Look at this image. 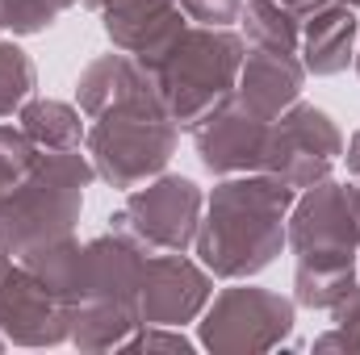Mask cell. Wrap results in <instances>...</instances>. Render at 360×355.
Instances as JSON below:
<instances>
[{
	"label": "cell",
	"instance_id": "6da1fadb",
	"mask_svg": "<svg viewBox=\"0 0 360 355\" xmlns=\"http://www.w3.org/2000/svg\"><path fill=\"white\" fill-rule=\"evenodd\" d=\"M76 105L89 117L84 151L109 188L130 192L168 168L180 126L134 55L113 51L92 59L76 84Z\"/></svg>",
	"mask_w": 360,
	"mask_h": 355
},
{
	"label": "cell",
	"instance_id": "7a4b0ae2",
	"mask_svg": "<svg viewBox=\"0 0 360 355\" xmlns=\"http://www.w3.org/2000/svg\"><path fill=\"white\" fill-rule=\"evenodd\" d=\"M293 188L269 172L226 176L205 201V217L197 226V255L205 272L243 280L256 276L281 255L285 222L293 209Z\"/></svg>",
	"mask_w": 360,
	"mask_h": 355
},
{
	"label": "cell",
	"instance_id": "3957f363",
	"mask_svg": "<svg viewBox=\"0 0 360 355\" xmlns=\"http://www.w3.org/2000/svg\"><path fill=\"white\" fill-rule=\"evenodd\" d=\"M285 243L297 255V301L310 309H335L352 284L360 267V222L352 205V184L340 180H319L293 196L289 222H285Z\"/></svg>",
	"mask_w": 360,
	"mask_h": 355
},
{
	"label": "cell",
	"instance_id": "277c9868",
	"mask_svg": "<svg viewBox=\"0 0 360 355\" xmlns=\"http://www.w3.org/2000/svg\"><path fill=\"white\" fill-rule=\"evenodd\" d=\"M243 55H248V42L239 34L184 21L164 46H155L151 55H139V67L151 76L168 117L193 134L218 105L235 96Z\"/></svg>",
	"mask_w": 360,
	"mask_h": 355
},
{
	"label": "cell",
	"instance_id": "5b68a950",
	"mask_svg": "<svg viewBox=\"0 0 360 355\" xmlns=\"http://www.w3.org/2000/svg\"><path fill=\"white\" fill-rule=\"evenodd\" d=\"M92 180L96 168L89 155L42 151L34 172L0 201V255L30 260L34 251L72 239Z\"/></svg>",
	"mask_w": 360,
	"mask_h": 355
},
{
	"label": "cell",
	"instance_id": "8992f818",
	"mask_svg": "<svg viewBox=\"0 0 360 355\" xmlns=\"http://www.w3.org/2000/svg\"><path fill=\"white\" fill-rule=\"evenodd\" d=\"M147 247H139L130 234L109 230L84 243V276L72 305V343L76 347H122L126 335L143 326L139 318V288H143V264Z\"/></svg>",
	"mask_w": 360,
	"mask_h": 355
},
{
	"label": "cell",
	"instance_id": "52a82bcc",
	"mask_svg": "<svg viewBox=\"0 0 360 355\" xmlns=\"http://www.w3.org/2000/svg\"><path fill=\"white\" fill-rule=\"evenodd\" d=\"M205 196L188 176H155L126 192V205L109 217V230L130 234L147 251H184L197 243Z\"/></svg>",
	"mask_w": 360,
	"mask_h": 355
},
{
	"label": "cell",
	"instance_id": "ba28073f",
	"mask_svg": "<svg viewBox=\"0 0 360 355\" xmlns=\"http://www.w3.org/2000/svg\"><path fill=\"white\" fill-rule=\"evenodd\" d=\"M340 155H344L340 126L323 109L293 100L281 117L269 121L260 172L285 180L293 192H302V188H310V184L331 176V168L340 163Z\"/></svg>",
	"mask_w": 360,
	"mask_h": 355
},
{
	"label": "cell",
	"instance_id": "9c48e42d",
	"mask_svg": "<svg viewBox=\"0 0 360 355\" xmlns=\"http://www.w3.org/2000/svg\"><path fill=\"white\" fill-rule=\"evenodd\" d=\"M293 330V301L256 288V284H239L214 297V305L205 309L201 322V343L210 351H269L285 335Z\"/></svg>",
	"mask_w": 360,
	"mask_h": 355
},
{
	"label": "cell",
	"instance_id": "30bf717a",
	"mask_svg": "<svg viewBox=\"0 0 360 355\" xmlns=\"http://www.w3.org/2000/svg\"><path fill=\"white\" fill-rule=\"evenodd\" d=\"M0 335L21 347H55L72 339V314L21 264L0 255Z\"/></svg>",
	"mask_w": 360,
	"mask_h": 355
},
{
	"label": "cell",
	"instance_id": "8fae6325",
	"mask_svg": "<svg viewBox=\"0 0 360 355\" xmlns=\"http://www.w3.org/2000/svg\"><path fill=\"white\" fill-rule=\"evenodd\" d=\"M210 272L184 260V251H160L143 264L139 288V318L143 326H184L210 305Z\"/></svg>",
	"mask_w": 360,
	"mask_h": 355
},
{
	"label": "cell",
	"instance_id": "7c38bea8",
	"mask_svg": "<svg viewBox=\"0 0 360 355\" xmlns=\"http://www.w3.org/2000/svg\"><path fill=\"white\" fill-rule=\"evenodd\" d=\"M264 138H269V121L256 117V113H248L235 96L226 105H218L193 130L197 155H201L205 172H214V176L260 172V163H264Z\"/></svg>",
	"mask_w": 360,
	"mask_h": 355
},
{
	"label": "cell",
	"instance_id": "4fadbf2b",
	"mask_svg": "<svg viewBox=\"0 0 360 355\" xmlns=\"http://www.w3.org/2000/svg\"><path fill=\"white\" fill-rule=\"evenodd\" d=\"M306 84V67L297 55H285V51H264V46H252L243 55V67H239V84H235V100L256 113V117H281Z\"/></svg>",
	"mask_w": 360,
	"mask_h": 355
},
{
	"label": "cell",
	"instance_id": "5bb4252c",
	"mask_svg": "<svg viewBox=\"0 0 360 355\" xmlns=\"http://www.w3.org/2000/svg\"><path fill=\"white\" fill-rule=\"evenodd\" d=\"M356 38H360V17L356 8L327 0L314 13L302 17V67L306 76H340L356 59Z\"/></svg>",
	"mask_w": 360,
	"mask_h": 355
},
{
	"label": "cell",
	"instance_id": "9a60e30c",
	"mask_svg": "<svg viewBox=\"0 0 360 355\" xmlns=\"http://www.w3.org/2000/svg\"><path fill=\"white\" fill-rule=\"evenodd\" d=\"M184 21L188 17H184L180 0H109L101 8V25H105L113 51H126L134 59L164 46Z\"/></svg>",
	"mask_w": 360,
	"mask_h": 355
},
{
	"label": "cell",
	"instance_id": "2e32d148",
	"mask_svg": "<svg viewBox=\"0 0 360 355\" xmlns=\"http://www.w3.org/2000/svg\"><path fill=\"white\" fill-rule=\"evenodd\" d=\"M17 121L38 151H80L84 134H89L80 105H63V100H46V96H30L17 113Z\"/></svg>",
	"mask_w": 360,
	"mask_h": 355
},
{
	"label": "cell",
	"instance_id": "e0dca14e",
	"mask_svg": "<svg viewBox=\"0 0 360 355\" xmlns=\"http://www.w3.org/2000/svg\"><path fill=\"white\" fill-rule=\"evenodd\" d=\"M239 21H243V34L252 46L285 51V55H297V46H302V17L276 0H243Z\"/></svg>",
	"mask_w": 360,
	"mask_h": 355
},
{
	"label": "cell",
	"instance_id": "ac0fdd59",
	"mask_svg": "<svg viewBox=\"0 0 360 355\" xmlns=\"http://www.w3.org/2000/svg\"><path fill=\"white\" fill-rule=\"evenodd\" d=\"M38 88V67L17 42H0V117L21 113V105Z\"/></svg>",
	"mask_w": 360,
	"mask_h": 355
},
{
	"label": "cell",
	"instance_id": "d6986e66",
	"mask_svg": "<svg viewBox=\"0 0 360 355\" xmlns=\"http://www.w3.org/2000/svg\"><path fill=\"white\" fill-rule=\"evenodd\" d=\"M42 159V151L25 138V130L17 126H0V201L34 172V163Z\"/></svg>",
	"mask_w": 360,
	"mask_h": 355
},
{
	"label": "cell",
	"instance_id": "ffe728a7",
	"mask_svg": "<svg viewBox=\"0 0 360 355\" xmlns=\"http://www.w3.org/2000/svg\"><path fill=\"white\" fill-rule=\"evenodd\" d=\"M59 4L55 0H0V29L13 34H42L59 21Z\"/></svg>",
	"mask_w": 360,
	"mask_h": 355
},
{
	"label": "cell",
	"instance_id": "44dd1931",
	"mask_svg": "<svg viewBox=\"0 0 360 355\" xmlns=\"http://www.w3.org/2000/svg\"><path fill=\"white\" fill-rule=\"evenodd\" d=\"M180 8L193 25H210V29H231L243 17V0H180Z\"/></svg>",
	"mask_w": 360,
	"mask_h": 355
},
{
	"label": "cell",
	"instance_id": "7402d4cb",
	"mask_svg": "<svg viewBox=\"0 0 360 355\" xmlns=\"http://www.w3.org/2000/svg\"><path fill=\"white\" fill-rule=\"evenodd\" d=\"M122 347H126V351H155V347H164V351H193V343H188L184 335H168L164 326H147V330H139V335H126Z\"/></svg>",
	"mask_w": 360,
	"mask_h": 355
},
{
	"label": "cell",
	"instance_id": "603a6c76",
	"mask_svg": "<svg viewBox=\"0 0 360 355\" xmlns=\"http://www.w3.org/2000/svg\"><path fill=\"white\" fill-rule=\"evenodd\" d=\"M331 314H335L340 330H348V335H352V339L360 343V280L352 284V293H348V297H344V301H340Z\"/></svg>",
	"mask_w": 360,
	"mask_h": 355
},
{
	"label": "cell",
	"instance_id": "cb8c5ba5",
	"mask_svg": "<svg viewBox=\"0 0 360 355\" xmlns=\"http://www.w3.org/2000/svg\"><path fill=\"white\" fill-rule=\"evenodd\" d=\"M340 159L348 163V176H356V180H360V130L352 134V142H348V151H344Z\"/></svg>",
	"mask_w": 360,
	"mask_h": 355
},
{
	"label": "cell",
	"instance_id": "d4e9b609",
	"mask_svg": "<svg viewBox=\"0 0 360 355\" xmlns=\"http://www.w3.org/2000/svg\"><path fill=\"white\" fill-rule=\"evenodd\" d=\"M276 4H285L289 13H297V17H306V13H314L319 4H327V0H276Z\"/></svg>",
	"mask_w": 360,
	"mask_h": 355
},
{
	"label": "cell",
	"instance_id": "484cf974",
	"mask_svg": "<svg viewBox=\"0 0 360 355\" xmlns=\"http://www.w3.org/2000/svg\"><path fill=\"white\" fill-rule=\"evenodd\" d=\"M55 4H59V8H96V13H101L109 0H55Z\"/></svg>",
	"mask_w": 360,
	"mask_h": 355
},
{
	"label": "cell",
	"instance_id": "4316f807",
	"mask_svg": "<svg viewBox=\"0 0 360 355\" xmlns=\"http://www.w3.org/2000/svg\"><path fill=\"white\" fill-rule=\"evenodd\" d=\"M340 4H348V8H356L360 13V0H340Z\"/></svg>",
	"mask_w": 360,
	"mask_h": 355
},
{
	"label": "cell",
	"instance_id": "83f0119b",
	"mask_svg": "<svg viewBox=\"0 0 360 355\" xmlns=\"http://www.w3.org/2000/svg\"><path fill=\"white\" fill-rule=\"evenodd\" d=\"M352 63H356V76H360V51H356V59H352Z\"/></svg>",
	"mask_w": 360,
	"mask_h": 355
},
{
	"label": "cell",
	"instance_id": "f1b7e54d",
	"mask_svg": "<svg viewBox=\"0 0 360 355\" xmlns=\"http://www.w3.org/2000/svg\"><path fill=\"white\" fill-rule=\"evenodd\" d=\"M0 347H4V339H0Z\"/></svg>",
	"mask_w": 360,
	"mask_h": 355
}]
</instances>
